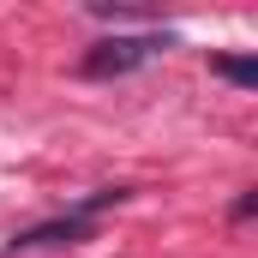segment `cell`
<instances>
[{"mask_svg":"<svg viewBox=\"0 0 258 258\" xmlns=\"http://www.w3.org/2000/svg\"><path fill=\"white\" fill-rule=\"evenodd\" d=\"M162 48H168V36H108L84 54V78H126L144 60H156Z\"/></svg>","mask_w":258,"mask_h":258,"instance_id":"6da1fadb","label":"cell"},{"mask_svg":"<svg viewBox=\"0 0 258 258\" xmlns=\"http://www.w3.org/2000/svg\"><path fill=\"white\" fill-rule=\"evenodd\" d=\"M210 66H216L222 78H234V84H246V90L258 84V60H246V54H216Z\"/></svg>","mask_w":258,"mask_h":258,"instance_id":"3957f363","label":"cell"},{"mask_svg":"<svg viewBox=\"0 0 258 258\" xmlns=\"http://www.w3.org/2000/svg\"><path fill=\"white\" fill-rule=\"evenodd\" d=\"M72 240H90V222L84 216H60V222H42V228H24L12 246H72Z\"/></svg>","mask_w":258,"mask_h":258,"instance_id":"7a4b0ae2","label":"cell"}]
</instances>
